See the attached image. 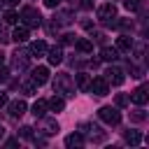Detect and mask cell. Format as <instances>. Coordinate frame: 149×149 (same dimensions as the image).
I'll list each match as a JSON object with an SVG mask.
<instances>
[{
    "label": "cell",
    "mask_w": 149,
    "mask_h": 149,
    "mask_svg": "<svg viewBox=\"0 0 149 149\" xmlns=\"http://www.w3.org/2000/svg\"><path fill=\"white\" fill-rule=\"evenodd\" d=\"M19 19H23L26 28H37V26L42 23V16H40V12H37L35 7H23L21 14H19Z\"/></svg>",
    "instance_id": "6da1fadb"
},
{
    "label": "cell",
    "mask_w": 149,
    "mask_h": 149,
    "mask_svg": "<svg viewBox=\"0 0 149 149\" xmlns=\"http://www.w3.org/2000/svg\"><path fill=\"white\" fill-rule=\"evenodd\" d=\"M98 116H100V121H105V123H109V126H116V123L121 121V112H119L116 107H100V109H98Z\"/></svg>",
    "instance_id": "7a4b0ae2"
},
{
    "label": "cell",
    "mask_w": 149,
    "mask_h": 149,
    "mask_svg": "<svg viewBox=\"0 0 149 149\" xmlns=\"http://www.w3.org/2000/svg\"><path fill=\"white\" fill-rule=\"evenodd\" d=\"M54 91L61 93V95H70L72 91V81H70V74H56V81H54Z\"/></svg>",
    "instance_id": "3957f363"
},
{
    "label": "cell",
    "mask_w": 149,
    "mask_h": 149,
    "mask_svg": "<svg viewBox=\"0 0 149 149\" xmlns=\"http://www.w3.org/2000/svg\"><path fill=\"white\" fill-rule=\"evenodd\" d=\"M88 88H91V93H95V95H107L109 84H107V79H105V77H95V79L88 84Z\"/></svg>",
    "instance_id": "277c9868"
},
{
    "label": "cell",
    "mask_w": 149,
    "mask_h": 149,
    "mask_svg": "<svg viewBox=\"0 0 149 149\" xmlns=\"http://www.w3.org/2000/svg\"><path fill=\"white\" fill-rule=\"evenodd\" d=\"M114 16H116V7H114L112 2H105V5L98 7V19H100V21H109V19H114Z\"/></svg>",
    "instance_id": "5b68a950"
},
{
    "label": "cell",
    "mask_w": 149,
    "mask_h": 149,
    "mask_svg": "<svg viewBox=\"0 0 149 149\" xmlns=\"http://www.w3.org/2000/svg\"><path fill=\"white\" fill-rule=\"evenodd\" d=\"M33 81H35L37 86L47 84V81H49V68H44V65H37V68L33 70Z\"/></svg>",
    "instance_id": "8992f818"
},
{
    "label": "cell",
    "mask_w": 149,
    "mask_h": 149,
    "mask_svg": "<svg viewBox=\"0 0 149 149\" xmlns=\"http://www.w3.org/2000/svg\"><path fill=\"white\" fill-rule=\"evenodd\" d=\"M130 100H133L137 107L147 105V100H149V95H147V86H140V88H135V91L130 93Z\"/></svg>",
    "instance_id": "52a82bcc"
},
{
    "label": "cell",
    "mask_w": 149,
    "mask_h": 149,
    "mask_svg": "<svg viewBox=\"0 0 149 149\" xmlns=\"http://www.w3.org/2000/svg\"><path fill=\"white\" fill-rule=\"evenodd\" d=\"M105 74H107L105 79H107V81H112L114 86H121V84H123V79H126V77H123V72H121L119 68H109Z\"/></svg>",
    "instance_id": "ba28073f"
},
{
    "label": "cell",
    "mask_w": 149,
    "mask_h": 149,
    "mask_svg": "<svg viewBox=\"0 0 149 149\" xmlns=\"http://www.w3.org/2000/svg\"><path fill=\"white\" fill-rule=\"evenodd\" d=\"M40 130L44 135H54V133H58V121L56 119H42L40 121Z\"/></svg>",
    "instance_id": "9c48e42d"
},
{
    "label": "cell",
    "mask_w": 149,
    "mask_h": 149,
    "mask_svg": "<svg viewBox=\"0 0 149 149\" xmlns=\"http://www.w3.org/2000/svg\"><path fill=\"white\" fill-rule=\"evenodd\" d=\"M47 58H49V63L51 65H61L63 63V49L61 47H51V49H47Z\"/></svg>",
    "instance_id": "30bf717a"
},
{
    "label": "cell",
    "mask_w": 149,
    "mask_h": 149,
    "mask_svg": "<svg viewBox=\"0 0 149 149\" xmlns=\"http://www.w3.org/2000/svg\"><path fill=\"white\" fill-rule=\"evenodd\" d=\"M28 61H30V51H16V54H14V68L23 70V68L28 65Z\"/></svg>",
    "instance_id": "8fae6325"
},
{
    "label": "cell",
    "mask_w": 149,
    "mask_h": 149,
    "mask_svg": "<svg viewBox=\"0 0 149 149\" xmlns=\"http://www.w3.org/2000/svg\"><path fill=\"white\" fill-rule=\"evenodd\" d=\"M26 109H28V105H26L23 100H14V102H9V114H12V116H23Z\"/></svg>",
    "instance_id": "7c38bea8"
},
{
    "label": "cell",
    "mask_w": 149,
    "mask_h": 149,
    "mask_svg": "<svg viewBox=\"0 0 149 149\" xmlns=\"http://www.w3.org/2000/svg\"><path fill=\"white\" fill-rule=\"evenodd\" d=\"M63 107H65V100L61 95H54L51 100H47V109H51V112H63Z\"/></svg>",
    "instance_id": "4fadbf2b"
},
{
    "label": "cell",
    "mask_w": 149,
    "mask_h": 149,
    "mask_svg": "<svg viewBox=\"0 0 149 149\" xmlns=\"http://www.w3.org/2000/svg\"><path fill=\"white\" fill-rule=\"evenodd\" d=\"M81 144H84V135L81 133H70L65 137V147H70V149L72 147H81Z\"/></svg>",
    "instance_id": "5bb4252c"
},
{
    "label": "cell",
    "mask_w": 149,
    "mask_h": 149,
    "mask_svg": "<svg viewBox=\"0 0 149 149\" xmlns=\"http://www.w3.org/2000/svg\"><path fill=\"white\" fill-rule=\"evenodd\" d=\"M130 49H133V40L128 35L116 37V51H130Z\"/></svg>",
    "instance_id": "9a60e30c"
},
{
    "label": "cell",
    "mask_w": 149,
    "mask_h": 149,
    "mask_svg": "<svg viewBox=\"0 0 149 149\" xmlns=\"http://www.w3.org/2000/svg\"><path fill=\"white\" fill-rule=\"evenodd\" d=\"M100 58H102V61H107V63H114V61L119 58V51H116V49H112V47H102Z\"/></svg>",
    "instance_id": "2e32d148"
},
{
    "label": "cell",
    "mask_w": 149,
    "mask_h": 149,
    "mask_svg": "<svg viewBox=\"0 0 149 149\" xmlns=\"http://www.w3.org/2000/svg\"><path fill=\"white\" fill-rule=\"evenodd\" d=\"M12 40H14V42H26V40H28V28H26V26H16L14 33H12Z\"/></svg>",
    "instance_id": "e0dca14e"
},
{
    "label": "cell",
    "mask_w": 149,
    "mask_h": 149,
    "mask_svg": "<svg viewBox=\"0 0 149 149\" xmlns=\"http://www.w3.org/2000/svg\"><path fill=\"white\" fill-rule=\"evenodd\" d=\"M81 128H84V130H88V133H91V137H93L95 142H102V140H105V133H98V130H100L98 126H91V123H81Z\"/></svg>",
    "instance_id": "ac0fdd59"
},
{
    "label": "cell",
    "mask_w": 149,
    "mask_h": 149,
    "mask_svg": "<svg viewBox=\"0 0 149 149\" xmlns=\"http://www.w3.org/2000/svg\"><path fill=\"white\" fill-rule=\"evenodd\" d=\"M30 54H35V56H42V54H47V42H44V40H37V42H33V44H30Z\"/></svg>",
    "instance_id": "d6986e66"
},
{
    "label": "cell",
    "mask_w": 149,
    "mask_h": 149,
    "mask_svg": "<svg viewBox=\"0 0 149 149\" xmlns=\"http://www.w3.org/2000/svg\"><path fill=\"white\" fill-rule=\"evenodd\" d=\"M74 84H77V88H88V84H91V79H88V74H84V72H79L77 77H74Z\"/></svg>",
    "instance_id": "ffe728a7"
},
{
    "label": "cell",
    "mask_w": 149,
    "mask_h": 149,
    "mask_svg": "<svg viewBox=\"0 0 149 149\" xmlns=\"http://www.w3.org/2000/svg\"><path fill=\"white\" fill-rule=\"evenodd\" d=\"M74 47H77L79 51H91V49H93V42H91V40H86V37H81V40H77V42H74Z\"/></svg>",
    "instance_id": "44dd1931"
},
{
    "label": "cell",
    "mask_w": 149,
    "mask_h": 149,
    "mask_svg": "<svg viewBox=\"0 0 149 149\" xmlns=\"http://www.w3.org/2000/svg\"><path fill=\"white\" fill-rule=\"evenodd\" d=\"M44 112H47V100H37L33 105V114L35 116H44Z\"/></svg>",
    "instance_id": "7402d4cb"
},
{
    "label": "cell",
    "mask_w": 149,
    "mask_h": 149,
    "mask_svg": "<svg viewBox=\"0 0 149 149\" xmlns=\"http://www.w3.org/2000/svg\"><path fill=\"white\" fill-rule=\"evenodd\" d=\"M126 142H128V144H140V142H142V135H140L137 130H128V133H126Z\"/></svg>",
    "instance_id": "603a6c76"
},
{
    "label": "cell",
    "mask_w": 149,
    "mask_h": 149,
    "mask_svg": "<svg viewBox=\"0 0 149 149\" xmlns=\"http://www.w3.org/2000/svg\"><path fill=\"white\" fill-rule=\"evenodd\" d=\"M2 19H5V23H12V26H14V23L19 21V14L9 9V12H5V14H2Z\"/></svg>",
    "instance_id": "cb8c5ba5"
},
{
    "label": "cell",
    "mask_w": 149,
    "mask_h": 149,
    "mask_svg": "<svg viewBox=\"0 0 149 149\" xmlns=\"http://www.w3.org/2000/svg\"><path fill=\"white\" fill-rule=\"evenodd\" d=\"M123 5H126V9H128V12H137V9L142 7V0H126Z\"/></svg>",
    "instance_id": "d4e9b609"
},
{
    "label": "cell",
    "mask_w": 149,
    "mask_h": 149,
    "mask_svg": "<svg viewBox=\"0 0 149 149\" xmlns=\"http://www.w3.org/2000/svg\"><path fill=\"white\" fill-rule=\"evenodd\" d=\"M70 16H72V14H70V12H58V14H56V16H54V19H58V21H61V23H68V21H70Z\"/></svg>",
    "instance_id": "484cf974"
},
{
    "label": "cell",
    "mask_w": 149,
    "mask_h": 149,
    "mask_svg": "<svg viewBox=\"0 0 149 149\" xmlns=\"http://www.w3.org/2000/svg\"><path fill=\"white\" fill-rule=\"evenodd\" d=\"M21 137H33V128L30 126H23L21 128Z\"/></svg>",
    "instance_id": "4316f807"
},
{
    "label": "cell",
    "mask_w": 149,
    "mask_h": 149,
    "mask_svg": "<svg viewBox=\"0 0 149 149\" xmlns=\"http://www.w3.org/2000/svg\"><path fill=\"white\" fill-rule=\"evenodd\" d=\"M61 42H63V44H72V42H74V35H70V33H65Z\"/></svg>",
    "instance_id": "83f0119b"
},
{
    "label": "cell",
    "mask_w": 149,
    "mask_h": 149,
    "mask_svg": "<svg viewBox=\"0 0 149 149\" xmlns=\"http://www.w3.org/2000/svg\"><path fill=\"white\" fill-rule=\"evenodd\" d=\"M23 88H26L28 93H35V91H37V84H35V81H28V84H26Z\"/></svg>",
    "instance_id": "f1b7e54d"
},
{
    "label": "cell",
    "mask_w": 149,
    "mask_h": 149,
    "mask_svg": "<svg viewBox=\"0 0 149 149\" xmlns=\"http://www.w3.org/2000/svg\"><path fill=\"white\" fill-rule=\"evenodd\" d=\"M116 105H119V107H123V105H128V98L119 93V95H116Z\"/></svg>",
    "instance_id": "f546056e"
},
{
    "label": "cell",
    "mask_w": 149,
    "mask_h": 149,
    "mask_svg": "<svg viewBox=\"0 0 149 149\" xmlns=\"http://www.w3.org/2000/svg\"><path fill=\"white\" fill-rule=\"evenodd\" d=\"M133 119H135V121H144V112H142V109H137V112L133 114Z\"/></svg>",
    "instance_id": "4dcf8cb0"
},
{
    "label": "cell",
    "mask_w": 149,
    "mask_h": 149,
    "mask_svg": "<svg viewBox=\"0 0 149 149\" xmlns=\"http://www.w3.org/2000/svg\"><path fill=\"white\" fill-rule=\"evenodd\" d=\"M58 2H61V0H44L47 7H58Z\"/></svg>",
    "instance_id": "1f68e13d"
},
{
    "label": "cell",
    "mask_w": 149,
    "mask_h": 149,
    "mask_svg": "<svg viewBox=\"0 0 149 149\" xmlns=\"http://www.w3.org/2000/svg\"><path fill=\"white\" fill-rule=\"evenodd\" d=\"M7 105V93H0V107Z\"/></svg>",
    "instance_id": "d6a6232c"
},
{
    "label": "cell",
    "mask_w": 149,
    "mask_h": 149,
    "mask_svg": "<svg viewBox=\"0 0 149 149\" xmlns=\"http://www.w3.org/2000/svg\"><path fill=\"white\" fill-rule=\"evenodd\" d=\"M2 2H5V5H9V7H12V5H16V2H19V0H2Z\"/></svg>",
    "instance_id": "836d02e7"
},
{
    "label": "cell",
    "mask_w": 149,
    "mask_h": 149,
    "mask_svg": "<svg viewBox=\"0 0 149 149\" xmlns=\"http://www.w3.org/2000/svg\"><path fill=\"white\" fill-rule=\"evenodd\" d=\"M5 137V126H0V140Z\"/></svg>",
    "instance_id": "e575fe53"
},
{
    "label": "cell",
    "mask_w": 149,
    "mask_h": 149,
    "mask_svg": "<svg viewBox=\"0 0 149 149\" xmlns=\"http://www.w3.org/2000/svg\"><path fill=\"white\" fill-rule=\"evenodd\" d=\"M2 63H5V54L0 51V65H2Z\"/></svg>",
    "instance_id": "d590c367"
},
{
    "label": "cell",
    "mask_w": 149,
    "mask_h": 149,
    "mask_svg": "<svg viewBox=\"0 0 149 149\" xmlns=\"http://www.w3.org/2000/svg\"><path fill=\"white\" fill-rule=\"evenodd\" d=\"M0 40L5 42V40H9V37H2V26H0Z\"/></svg>",
    "instance_id": "8d00e7d4"
},
{
    "label": "cell",
    "mask_w": 149,
    "mask_h": 149,
    "mask_svg": "<svg viewBox=\"0 0 149 149\" xmlns=\"http://www.w3.org/2000/svg\"><path fill=\"white\" fill-rule=\"evenodd\" d=\"M81 5H84V7H88V0H84V2H81Z\"/></svg>",
    "instance_id": "74e56055"
}]
</instances>
